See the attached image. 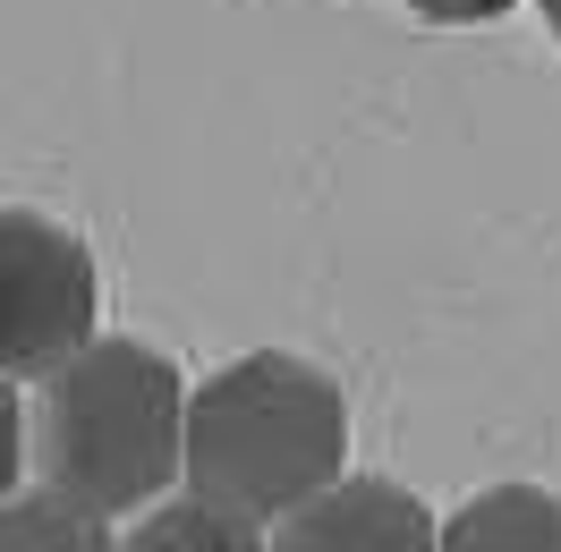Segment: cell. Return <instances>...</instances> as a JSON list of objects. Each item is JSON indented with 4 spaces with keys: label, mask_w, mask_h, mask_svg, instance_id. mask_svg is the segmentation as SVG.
Here are the masks:
<instances>
[{
    "label": "cell",
    "mask_w": 561,
    "mask_h": 552,
    "mask_svg": "<svg viewBox=\"0 0 561 552\" xmlns=\"http://www.w3.org/2000/svg\"><path fill=\"white\" fill-rule=\"evenodd\" d=\"M179 450H187V382L162 348L94 332L69 366L35 382L26 468L94 518H137L171 502Z\"/></svg>",
    "instance_id": "2"
},
{
    "label": "cell",
    "mask_w": 561,
    "mask_h": 552,
    "mask_svg": "<svg viewBox=\"0 0 561 552\" xmlns=\"http://www.w3.org/2000/svg\"><path fill=\"white\" fill-rule=\"evenodd\" d=\"M417 18H434V26H485V18H502V9H519V0H409Z\"/></svg>",
    "instance_id": "9"
},
{
    "label": "cell",
    "mask_w": 561,
    "mask_h": 552,
    "mask_svg": "<svg viewBox=\"0 0 561 552\" xmlns=\"http://www.w3.org/2000/svg\"><path fill=\"white\" fill-rule=\"evenodd\" d=\"M18 476H26V400H18V382L0 375V502L18 493Z\"/></svg>",
    "instance_id": "8"
},
{
    "label": "cell",
    "mask_w": 561,
    "mask_h": 552,
    "mask_svg": "<svg viewBox=\"0 0 561 552\" xmlns=\"http://www.w3.org/2000/svg\"><path fill=\"white\" fill-rule=\"evenodd\" d=\"M443 552H561V493L485 484L443 518Z\"/></svg>",
    "instance_id": "5"
},
{
    "label": "cell",
    "mask_w": 561,
    "mask_h": 552,
    "mask_svg": "<svg viewBox=\"0 0 561 552\" xmlns=\"http://www.w3.org/2000/svg\"><path fill=\"white\" fill-rule=\"evenodd\" d=\"M332 476H350V400L316 357L255 348V357H230L213 382L187 391L179 484L196 502L280 527Z\"/></svg>",
    "instance_id": "1"
},
{
    "label": "cell",
    "mask_w": 561,
    "mask_h": 552,
    "mask_svg": "<svg viewBox=\"0 0 561 552\" xmlns=\"http://www.w3.org/2000/svg\"><path fill=\"white\" fill-rule=\"evenodd\" d=\"M273 552H443V518L391 476H332L273 527Z\"/></svg>",
    "instance_id": "4"
},
{
    "label": "cell",
    "mask_w": 561,
    "mask_h": 552,
    "mask_svg": "<svg viewBox=\"0 0 561 552\" xmlns=\"http://www.w3.org/2000/svg\"><path fill=\"white\" fill-rule=\"evenodd\" d=\"M103 280L94 246L35 205H0V375L43 382L94 341Z\"/></svg>",
    "instance_id": "3"
},
{
    "label": "cell",
    "mask_w": 561,
    "mask_h": 552,
    "mask_svg": "<svg viewBox=\"0 0 561 552\" xmlns=\"http://www.w3.org/2000/svg\"><path fill=\"white\" fill-rule=\"evenodd\" d=\"M0 552H119L111 544V518H94L85 502L51 493V484H18L0 502Z\"/></svg>",
    "instance_id": "7"
},
{
    "label": "cell",
    "mask_w": 561,
    "mask_h": 552,
    "mask_svg": "<svg viewBox=\"0 0 561 552\" xmlns=\"http://www.w3.org/2000/svg\"><path fill=\"white\" fill-rule=\"evenodd\" d=\"M119 552H273V544H264L255 518H230V510H213V502H196V493H179V502L137 510V527L119 536Z\"/></svg>",
    "instance_id": "6"
},
{
    "label": "cell",
    "mask_w": 561,
    "mask_h": 552,
    "mask_svg": "<svg viewBox=\"0 0 561 552\" xmlns=\"http://www.w3.org/2000/svg\"><path fill=\"white\" fill-rule=\"evenodd\" d=\"M536 9H545V26H553V43H561V0H536Z\"/></svg>",
    "instance_id": "10"
}]
</instances>
